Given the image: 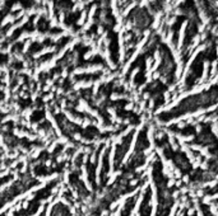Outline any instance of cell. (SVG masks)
Listing matches in <instances>:
<instances>
[{"label": "cell", "instance_id": "obj_1", "mask_svg": "<svg viewBox=\"0 0 218 216\" xmlns=\"http://www.w3.org/2000/svg\"><path fill=\"white\" fill-rule=\"evenodd\" d=\"M12 12H17V10H23V6H22V3H15V4L12 5V8H10Z\"/></svg>", "mask_w": 218, "mask_h": 216}]
</instances>
